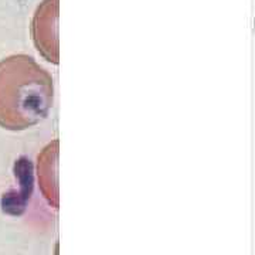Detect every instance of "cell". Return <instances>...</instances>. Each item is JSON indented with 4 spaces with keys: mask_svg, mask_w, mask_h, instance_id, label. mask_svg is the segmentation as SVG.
I'll return each instance as SVG.
<instances>
[{
    "mask_svg": "<svg viewBox=\"0 0 255 255\" xmlns=\"http://www.w3.org/2000/svg\"><path fill=\"white\" fill-rule=\"evenodd\" d=\"M58 140L41 150L37 157V179L41 194L53 207H58Z\"/></svg>",
    "mask_w": 255,
    "mask_h": 255,
    "instance_id": "cell-3",
    "label": "cell"
},
{
    "mask_svg": "<svg viewBox=\"0 0 255 255\" xmlns=\"http://www.w3.org/2000/svg\"><path fill=\"white\" fill-rule=\"evenodd\" d=\"M54 101L51 75L33 57L14 54L0 61V127L24 130L46 118Z\"/></svg>",
    "mask_w": 255,
    "mask_h": 255,
    "instance_id": "cell-1",
    "label": "cell"
},
{
    "mask_svg": "<svg viewBox=\"0 0 255 255\" xmlns=\"http://www.w3.org/2000/svg\"><path fill=\"white\" fill-rule=\"evenodd\" d=\"M58 6L60 0H43L37 7L31 36L38 53L47 61L58 64Z\"/></svg>",
    "mask_w": 255,
    "mask_h": 255,
    "instance_id": "cell-2",
    "label": "cell"
}]
</instances>
